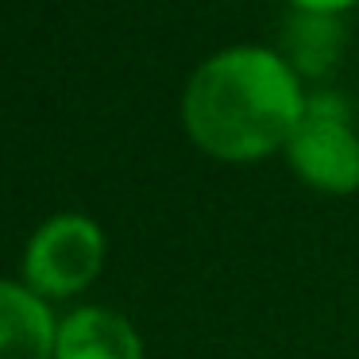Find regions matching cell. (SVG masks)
I'll list each match as a JSON object with an SVG mask.
<instances>
[{"label":"cell","instance_id":"obj_6","mask_svg":"<svg viewBox=\"0 0 359 359\" xmlns=\"http://www.w3.org/2000/svg\"><path fill=\"white\" fill-rule=\"evenodd\" d=\"M340 39H344V27L332 12L302 8L297 16H290V24H286L290 55H294V62L302 66L305 74H313V78L332 66V58L340 55Z\"/></svg>","mask_w":359,"mask_h":359},{"label":"cell","instance_id":"obj_3","mask_svg":"<svg viewBox=\"0 0 359 359\" xmlns=\"http://www.w3.org/2000/svg\"><path fill=\"white\" fill-rule=\"evenodd\" d=\"M101 255H104V240L101 228L89 217H55L35 232L32 248L24 259V274L35 290L43 294H74L81 290L97 271H101Z\"/></svg>","mask_w":359,"mask_h":359},{"label":"cell","instance_id":"obj_7","mask_svg":"<svg viewBox=\"0 0 359 359\" xmlns=\"http://www.w3.org/2000/svg\"><path fill=\"white\" fill-rule=\"evenodd\" d=\"M302 8H313V12H336V8H348L351 0H297Z\"/></svg>","mask_w":359,"mask_h":359},{"label":"cell","instance_id":"obj_2","mask_svg":"<svg viewBox=\"0 0 359 359\" xmlns=\"http://www.w3.org/2000/svg\"><path fill=\"white\" fill-rule=\"evenodd\" d=\"M290 163L325 189L359 186V140L351 135L348 104L336 93H317L305 101L302 120L290 135Z\"/></svg>","mask_w":359,"mask_h":359},{"label":"cell","instance_id":"obj_4","mask_svg":"<svg viewBox=\"0 0 359 359\" xmlns=\"http://www.w3.org/2000/svg\"><path fill=\"white\" fill-rule=\"evenodd\" d=\"M58 359H143L140 336L120 313L109 309H78L62 320L55 340Z\"/></svg>","mask_w":359,"mask_h":359},{"label":"cell","instance_id":"obj_1","mask_svg":"<svg viewBox=\"0 0 359 359\" xmlns=\"http://www.w3.org/2000/svg\"><path fill=\"white\" fill-rule=\"evenodd\" d=\"M302 109L305 101L290 66L255 47L209 58L186 89L189 132L220 158H251L278 147L294 135Z\"/></svg>","mask_w":359,"mask_h":359},{"label":"cell","instance_id":"obj_5","mask_svg":"<svg viewBox=\"0 0 359 359\" xmlns=\"http://www.w3.org/2000/svg\"><path fill=\"white\" fill-rule=\"evenodd\" d=\"M55 340L58 332L43 297L0 282V359H47Z\"/></svg>","mask_w":359,"mask_h":359}]
</instances>
